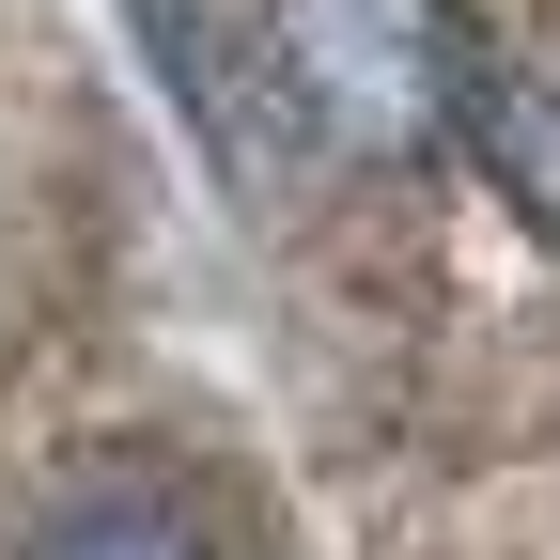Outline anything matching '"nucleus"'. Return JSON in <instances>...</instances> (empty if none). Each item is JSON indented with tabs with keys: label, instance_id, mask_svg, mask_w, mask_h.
I'll return each instance as SVG.
<instances>
[{
	"label": "nucleus",
	"instance_id": "f257e3e1",
	"mask_svg": "<svg viewBox=\"0 0 560 560\" xmlns=\"http://www.w3.org/2000/svg\"><path fill=\"white\" fill-rule=\"evenodd\" d=\"M280 94L312 140L420 172L482 125V32L467 0H280Z\"/></svg>",
	"mask_w": 560,
	"mask_h": 560
},
{
	"label": "nucleus",
	"instance_id": "f03ea898",
	"mask_svg": "<svg viewBox=\"0 0 560 560\" xmlns=\"http://www.w3.org/2000/svg\"><path fill=\"white\" fill-rule=\"evenodd\" d=\"M16 560H219V545H202V514L172 499V482L109 467V482H62V499L32 514V545H16Z\"/></svg>",
	"mask_w": 560,
	"mask_h": 560
}]
</instances>
